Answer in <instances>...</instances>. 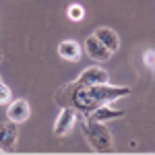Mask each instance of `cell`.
<instances>
[{"instance_id":"cell-1","label":"cell","mask_w":155,"mask_h":155,"mask_svg":"<svg viewBox=\"0 0 155 155\" xmlns=\"http://www.w3.org/2000/svg\"><path fill=\"white\" fill-rule=\"evenodd\" d=\"M56 104L60 107H74L77 114H81L83 118L91 116L99 107V104L89 95V89L85 85H81L79 81L60 87L58 91H56Z\"/></svg>"},{"instance_id":"cell-2","label":"cell","mask_w":155,"mask_h":155,"mask_svg":"<svg viewBox=\"0 0 155 155\" xmlns=\"http://www.w3.org/2000/svg\"><path fill=\"white\" fill-rule=\"evenodd\" d=\"M83 137L87 145L95 153H112L114 151V137L104 126V122H97L93 118H83Z\"/></svg>"},{"instance_id":"cell-3","label":"cell","mask_w":155,"mask_h":155,"mask_svg":"<svg viewBox=\"0 0 155 155\" xmlns=\"http://www.w3.org/2000/svg\"><path fill=\"white\" fill-rule=\"evenodd\" d=\"M89 89V95L95 99L97 104L101 106V104H110V101H116L120 97H126L130 93V87H126V85H110V83H101V85H91V87H87Z\"/></svg>"},{"instance_id":"cell-4","label":"cell","mask_w":155,"mask_h":155,"mask_svg":"<svg viewBox=\"0 0 155 155\" xmlns=\"http://www.w3.org/2000/svg\"><path fill=\"white\" fill-rule=\"evenodd\" d=\"M77 122V110L74 107H62V112L58 114V118L54 122V134L56 137H66L72 130Z\"/></svg>"},{"instance_id":"cell-5","label":"cell","mask_w":155,"mask_h":155,"mask_svg":"<svg viewBox=\"0 0 155 155\" xmlns=\"http://www.w3.org/2000/svg\"><path fill=\"white\" fill-rule=\"evenodd\" d=\"M77 81H79L81 85H85V87L110 83V72L104 71V68H99V66H89V68H85V71L79 74V79H77Z\"/></svg>"},{"instance_id":"cell-6","label":"cell","mask_w":155,"mask_h":155,"mask_svg":"<svg viewBox=\"0 0 155 155\" xmlns=\"http://www.w3.org/2000/svg\"><path fill=\"white\" fill-rule=\"evenodd\" d=\"M19 139V130H17V122H0V149L4 151H11L12 147L17 145Z\"/></svg>"},{"instance_id":"cell-7","label":"cell","mask_w":155,"mask_h":155,"mask_svg":"<svg viewBox=\"0 0 155 155\" xmlns=\"http://www.w3.org/2000/svg\"><path fill=\"white\" fill-rule=\"evenodd\" d=\"M85 52L89 54L91 60H97V62L110 60V56H112V52H110L95 35H89L87 39H85Z\"/></svg>"},{"instance_id":"cell-8","label":"cell","mask_w":155,"mask_h":155,"mask_svg":"<svg viewBox=\"0 0 155 155\" xmlns=\"http://www.w3.org/2000/svg\"><path fill=\"white\" fill-rule=\"evenodd\" d=\"M87 118H93V120H97V122H104V124H106V122H110V120L124 118V110L114 107V106H112V101H110V104H101V106L97 107L91 116H87Z\"/></svg>"},{"instance_id":"cell-9","label":"cell","mask_w":155,"mask_h":155,"mask_svg":"<svg viewBox=\"0 0 155 155\" xmlns=\"http://www.w3.org/2000/svg\"><path fill=\"white\" fill-rule=\"evenodd\" d=\"M6 114H8V120L17 122V124H21V122H25V120L29 118L31 110H29V104H27L25 99H15V101L8 104Z\"/></svg>"},{"instance_id":"cell-10","label":"cell","mask_w":155,"mask_h":155,"mask_svg":"<svg viewBox=\"0 0 155 155\" xmlns=\"http://www.w3.org/2000/svg\"><path fill=\"white\" fill-rule=\"evenodd\" d=\"M93 35L106 46L112 54L114 52H118V48H120V37H118V33L114 31V29H110V27H97L95 29V33Z\"/></svg>"},{"instance_id":"cell-11","label":"cell","mask_w":155,"mask_h":155,"mask_svg":"<svg viewBox=\"0 0 155 155\" xmlns=\"http://www.w3.org/2000/svg\"><path fill=\"white\" fill-rule=\"evenodd\" d=\"M58 56L64 58V60H68V62L79 60V56H81V46H79V41H74V39H64V41H60L58 44Z\"/></svg>"},{"instance_id":"cell-12","label":"cell","mask_w":155,"mask_h":155,"mask_svg":"<svg viewBox=\"0 0 155 155\" xmlns=\"http://www.w3.org/2000/svg\"><path fill=\"white\" fill-rule=\"evenodd\" d=\"M66 15H68V19L71 21H83L85 19V8L81 6V4H71L68 8H66Z\"/></svg>"},{"instance_id":"cell-13","label":"cell","mask_w":155,"mask_h":155,"mask_svg":"<svg viewBox=\"0 0 155 155\" xmlns=\"http://www.w3.org/2000/svg\"><path fill=\"white\" fill-rule=\"evenodd\" d=\"M143 62L147 68H155V50H147L143 54Z\"/></svg>"},{"instance_id":"cell-14","label":"cell","mask_w":155,"mask_h":155,"mask_svg":"<svg viewBox=\"0 0 155 155\" xmlns=\"http://www.w3.org/2000/svg\"><path fill=\"white\" fill-rule=\"evenodd\" d=\"M6 101H11V89L4 83H0V104H6Z\"/></svg>"},{"instance_id":"cell-15","label":"cell","mask_w":155,"mask_h":155,"mask_svg":"<svg viewBox=\"0 0 155 155\" xmlns=\"http://www.w3.org/2000/svg\"><path fill=\"white\" fill-rule=\"evenodd\" d=\"M0 62H2V52H0Z\"/></svg>"},{"instance_id":"cell-16","label":"cell","mask_w":155,"mask_h":155,"mask_svg":"<svg viewBox=\"0 0 155 155\" xmlns=\"http://www.w3.org/2000/svg\"><path fill=\"white\" fill-rule=\"evenodd\" d=\"M0 83H2V79H0Z\"/></svg>"}]
</instances>
